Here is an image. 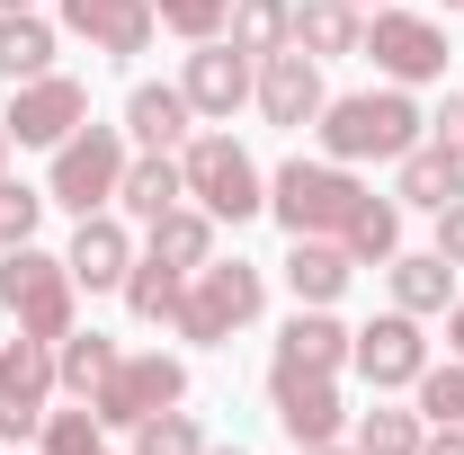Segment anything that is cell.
Wrapping results in <instances>:
<instances>
[{"mask_svg": "<svg viewBox=\"0 0 464 455\" xmlns=\"http://www.w3.org/2000/svg\"><path fill=\"white\" fill-rule=\"evenodd\" d=\"M313 134H322V161L366 170V161H402L411 143L429 134V116L411 108V90H357V99H331L313 116Z\"/></svg>", "mask_w": 464, "mask_h": 455, "instance_id": "cell-1", "label": "cell"}, {"mask_svg": "<svg viewBox=\"0 0 464 455\" xmlns=\"http://www.w3.org/2000/svg\"><path fill=\"white\" fill-rule=\"evenodd\" d=\"M259 304H268V277L250 268V259H206L197 277H188V295H179L170 331L188 348H224L232 331H250L259 322Z\"/></svg>", "mask_w": 464, "mask_h": 455, "instance_id": "cell-2", "label": "cell"}, {"mask_svg": "<svg viewBox=\"0 0 464 455\" xmlns=\"http://www.w3.org/2000/svg\"><path fill=\"white\" fill-rule=\"evenodd\" d=\"M0 304H9L18 331L63 340V331L81 322V277H72V259L36 250V241H18V250H0Z\"/></svg>", "mask_w": 464, "mask_h": 455, "instance_id": "cell-3", "label": "cell"}, {"mask_svg": "<svg viewBox=\"0 0 464 455\" xmlns=\"http://www.w3.org/2000/svg\"><path fill=\"white\" fill-rule=\"evenodd\" d=\"M179 170H188V206H206L215 224L268 215V179H259V161H250L232 134H188V143H179Z\"/></svg>", "mask_w": 464, "mask_h": 455, "instance_id": "cell-4", "label": "cell"}, {"mask_svg": "<svg viewBox=\"0 0 464 455\" xmlns=\"http://www.w3.org/2000/svg\"><path fill=\"white\" fill-rule=\"evenodd\" d=\"M125 161H134L125 125H81V134H63V143H54L45 197H54V206H72V215H108L116 188H125Z\"/></svg>", "mask_w": 464, "mask_h": 455, "instance_id": "cell-5", "label": "cell"}, {"mask_svg": "<svg viewBox=\"0 0 464 455\" xmlns=\"http://www.w3.org/2000/svg\"><path fill=\"white\" fill-rule=\"evenodd\" d=\"M357 197H366V179L348 170V161H304V152H295L286 170L268 179V215L286 232H331V241H340V224L357 215Z\"/></svg>", "mask_w": 464, "mask_h": 455, "instance_id": "cell-6", "label": "cell"}, {"mask_svg": "<svg viewBox=\"0 0 464 455\" xmlns=\"http://www.w3.org/2000/svg\"><path fill=\"white\" fill-rule=\"evenodd\" d=\"M179 402H188V366L161 357V348H125L116 375L90 393V411H99L108 429H143L152 411H179Z\"/></svg>", "mask_w": 464, "mask_h": 455, "instance_id": "cell-7", "label": "cell"}, {"mask_svg": "<svg viewBox=\"0 0 464 455\" xmlns=\"http://www.w3.org/2000/svg\"><path fill=\"white\" fill-rule=\"evenodd\" d=\"M54 340H36V331H18V340L0 348V447H9V438H18V447H27V438H36V429H45V411H54Z\"/></svg>", "mask_w": 464, "mask_h": 455, "instance_id": "cell-8", "label": "cell"}, {"mask_svg": "<svg viewBox=\"0 0 464 455\" xmlns=\"http://www.w3.org/2000/svg\"><path fill=\"white\" fill-rule=\"evenodd\" d=\"M357 54H375V72L393 90H420V81H447V27L420 18V9H375V27H366Z\"/></svg>", "mask_w": 464, "mask_h": 455, "instance_id": "cell-9", "label": "cell"}, {"mask_svg": "<svg viewBox=\"0 0 464 455\" xmlns=\"http://www.w3.org/2000/svg\"><path fill=\"white\" fill-rule=\"evenodd\" d=\"M0 125H9V143H45V152H54L63 134H81V125H90V81H72V72L18 81Z\"/></svg>", "mask_w": 464, "mask_h": 455, "instance_id": "cell-10", "label": "cell"}, {"mask_svg": "<svg viewBox=\"0 0 464 455\" xmlns=\"http://www.w3.org/2000/svg\"><path fill=\"white\" fill-rule=\"evenodd\" d=\"M348 366L375 384V393H402V384H420L429 375V340H420V313H375L357 340H348Z\"/></svg>", "mask_w": 464, "mask_h": 455, "instance_id": "cell-11", "label": "cell"}, {"mask_svg": "<svg viewBox=\"0 0 464 455\" xmlns=\"http://www.w3.org/2000/svg\"><path fill=\"white\" fill-rule=\"evenodd\" d=\"M179 90H188V108L206 125H232V108H250V90H259V63L241 54L232 36H206L188 54V72H179Z\"/></svg>", "mask_w": 464, "mask_h": 455, "instance_id": "cell-12", "label": "cell"}, {"mask_svg": "<svg viewBox=\"0 0 464 455\" xmlns=\"http://www.w3.org/2000/svg\"><path fill=\"white\" fill-rule=\"evenodd\" d=\"M268 402H277V429L295 438V455H304V447H331V438L348 429L340 375H286V366H268Z\"/></svg>", "mask_w": 464, "mask_h": 455, "instance_id": "cell-13", "label": "cell"}, {"mask_svg": "<svg viewBox=\"0 0 464 455\" xmlns=\"http://www.w3.org/2000/svg\"><path fill=\"white\" fill-rule=\"evenodd\" d=\"M259 116L268 125H313V116L331 108V90H322V63L304 54V45H277V54H259Z\"/></svg>", "mask_w": 464, "mask_h": 455, "instance_id": "cell-14", "label": "cell"}, {"mask_svg": "<svg viewBox=\"0 0 464 455\" xmlns=\"http://www.w3.org/2000/svg\"><path fill=\"white\" fill-rule=\"evenodd\" d=\"M54 27L72 36H90L99 54H143L152 36H161V18H152V0H63Z\"/></svg>", "mask_w": 464, "mask_h": 455, "instance_id": "cell-15", "label": "cell"}, {"mask_svg": "<svg viewBox=\"0 0 464 455\" xmlns=\"http://www.w3.org/2000/svg\"><path fill=\"white\" fill-rule=\"evenodd\" d=\"M348 340H357V331L331 322V304H295V322L277 331V357H268V366H286V375H340Z\"/></svg>", "mask_w": 464, "mask_h": 455, "instance_id": "cell-16", "label": "cell"}, {"mask_svg": "<svg viewBox=\"0 0 464 455\" xmlns=\"http://www.w3.org/2000/svg\"><path fill=\"white\" fill-rule=\"evenodd\" d=\"M188 134H197V108H188L179 81H143V90L125 99V143H134V152H179Z\"/></svg>", "mask_w": 464, "mask_h": 455, "instance_id": "cell-17", "label": "cell"}, {"mask_svg": "<svg viewBox=\"0 0 464 455\" xmlns=\"http://www.w3.org/2000/svg\"><path fill=\"white\" fill-rule=\"evenodd\" d=\"M464 197V161L447 152V143H411L402 161H393V206H420V215H438V206H456Z\"/></svg>", "mask_w": 464, "mask_h": 455, "instance_id": "cell-18", "label": "cell"}, {"mask_svg": "<svg viewBox=\"0 0 464 455\" xmlns=\"http://www.w3.org/2000/svg\"><path fill=\"white\" fill-rule=\"evenodd\" d=\"M348 277H357V259H348L331 232H295V250H286V295L295 304H340Z\"/></svg>", "mask_w": 464, "mask_h": 455, "instance_id": "cell-19", "label": "cell"}, {"mask_svg": "<svg viewBox=\"0 0 464 455\" xmlns=\"http://www.w3.org/2000/svg\"><path fill=\"white\" fill-rule=\"evenodd\" d=\"M63 259H72V277L90 286V295H99V286H125V268H134V232L116 224V215H81Z\"/></svg>", "mask_w": 464, "mask_h": 455, "instance_id": "cell-20", "label": "cell"}, {"mask_svg": "<svg viewBox=\"0 0 464 455\" xmlns=\"http://www.w3.org/2000/svg\"><path fill=\"white\" fill-rule=\"evenodd\" d=\"M116 206H125L134 224H161L170 206H188V170H179V152H134V161H125V188H116Z\"/></svg>", "mask_w": 464, "mask_h": 455, "instance_id": "cell-21", "label": "cell"}, {"mask_svg": "<svg viewBox=\"0 0 464 455\" xmlns=\"http://www.w3.org/2000/svg\"><path fill=\"white\" fill-rule=\"evenodd\" d=\"M54 45H63L54 18H36V9H0V81H9V90H18V81H45V72H54Z\"/></svg>", "mask_w": 464, "mask_h": 455, "instance_id": "cell-22", "label": "cell"}, {"mask_svg": "<svg viewBox=\"0 0 464 455\" xmlns=\"http://www.w3.org/2000/svg\"><path fill=\"white\" fill-rule=\"evenodd\" d=\"M116 357H125V348H116L108 331H81V322H72V331L54 340V384H63L72 402H90V393L116 375Z\"/></svg>", "mask_w": 464, "mask_h": 455, "instance_id": "cell-23", "label": "cell"}, {"mask_svg": "<svg viewBox=\"0 0 464 455\" xmlns=\"http://www.w3.org/2000/svg\"><path fill=\"white\" fill-rule=\"evenodd\" d=\"M295 45H304L313 63L357 54V45H366V18H357V0H295Z\"/></svg>", "mask_w": 464, "mask_h": 455, "instance_id": "cell-24", "label": "cell"}, {"mask_svg": "<svg viewBox=\"0 0 464 455\" xmlns=\"http://www.w3.org/2000/svg\"><path fill=\"white\" fill-rule=\"evenodd\" d=\"M384 268H393V304H402V313H420V322L456 304V268H447L438 250H393Z\"/></svg>", "mask_w": 464, "mask_h": 455, "instance_id": "cell-25", "label": "cell"}, {"mask_svg": "<svg viewBox=\"0 0 464 455\" xmlns=\"http://www.w3.org/2000/svg\"><path fill=\"white\" fill-rule=\"evenodd\" d=\"M143 250H152V259H170V268H188V277H197V268L215 259V215H206V206H170L161 224H143Z\"/></svg>", "mask_w": 464, "mask_h": 455, "instance_id": "cell-26", "label": "cell"}, {"mask_svg": "<svg viewBox=\"0 0 464 455\" xmlns=\"http://www.w3.org/2000/svg\"><path fill=\"white\" fill-rule=\"evenodd\" d=\"M340 250H348V259H357V268H384V259L402 250V206L366 188V197H357V215H348V224H340Z\"/></svg>", "mask_w": 464, "mask_h": 455, "instance_id": "cell-27", "label": "cell"}, {"mask_svg": "<svg viewBox=\"0 0 464 455\" xmlns=\"http://www.w3.org/2000/svg\"><path fill=\"white\" fill-rule=\"evenodd\" d=\"M224 36H232V45H241L250 63H259V54H277V45H295V0H232Z\"/></svg>", "mask_w": 464, "mask_h": 455, "instance_id": "cell-28", "label": "cell"}, {"mask_svg": "<svg viewBox=\"0 0 464 455\" xmlns=\"http://www.w3.org/2000/svg\"><path fill=\"white\" fill-rule=\"evenodd\" d=\"M179 295H188V268L152 259V250L125 268V313H134V322H170V313H179Z\"/></svg>", "mask_w": 464, "mask_h": 455, "instance_id": "cell-29", "label": "cell"}, {"mask_svg": "<svg viewBox=\"0 0 464 455\" xmlns=\"http://www.w3.org/2000/svg\"><path fill=\"white\" fill-rule=\"evenodd\" d=\"M420 438H429V420L420 411H393V402H375L357 420V455H420Z\"/></svg>", "mask_w": 464, "mask_h": 455, "instance_id": "cell-30", "label": "cell"}, {"mask_svg": "<svg viewBox=\"0 0 464 455\" xmlns=\"http://www.w3.org/2000/svg\"><path fill=\"white\" fill-rule=\"evenodd\" d=\"M36 447H45V455H108V420H99L90 402H81V411H45Z\"/></svg>", "mask_w": 464, "mask_h": 455, "instance_id": "cell-31", "label": "cell"}, {"mask_svg": "<svg viewBox=\"0 0 464 455\" xmlns=\"http://www.w3.org/2000/svg\"><path fill=\"white\" fill-rule=\"evenodd\" d=\"M134 455H206V429H197V411H152L143 429H125Z\"/></svg>", "mask_w": 464, "mask_h": 455, "instance_id": "cell-32", "label": "cell"}, {"mask_svg": "<svg viewBox=\"0 0 464 455\" xmlns=\"http://www.w3.org/2000/svg\"><path fill=\"white\" fill-rule=\"evenodd\" d=\"M45 188H27V179L0 170V250H18V241H36V224H45Z\"/></svg>", "mask_w": 464, "mask_h": 455, "instance_id": "cell-33", "label": "cell"}, {"mask_svg": "<svg viewBox=\"0 0 464 455\" xmlns=\"http://www.w3.org/2000/svg\"><path fill=\"white\" fill-rule=\"evenodd\" d=\"M152 18H161L170 36H188V45H206V36H224L232 0H152Z\"/></svg>", "mask_w": 464, "mask_h": 455, "instance_id": "cell-34", "label": "cell"}, {"mask_svg": "<svg viewBox=\"0 0 464 455\" xmlns=\"http://www.w3.org/2000/svg\"><path fill=\"white\" fill-rule=\"evenodd\" d=\"M420 420H456L464 429V357H447V366L420 375Z\"/></svg>", "mask_w": 464, "mask_h": 455, "instance_id": "cell-35", "label": "cell"}, {"mask_svg": "<svg viewBox=\"0 0 464 455\" xmlns=\"http://www.w3.org/2000/svg\"><path fill=\"white\" fill-rule=\"evenodd\" d=\"M429 250H438L447 268H464V197H456V206H438V241H429Z\"/></svg>", "mask_w": 464, "mask_h": 455, "instance_id": "cell-36", "label": "cell"}, {"mask_svg": "<svg viewBox=\"0 0 464 455\" xmlns=\"http://www.w3.org/2000/svg\"><path fill=\"white\" fill-rule=\"evenodd\" d=\"M429 143H447V152L464 161V90H447V108L429 116Z\"/></svg>", "mask_w": 464, "mask_h": 455, "instance_id": "cell-37", "label": "cell"}, {"mask_svg": "<svg viewBox=\"0 0 464 455\" xmlns=\"http://www.w3.org/2000/svg\"><path fill=\"white\" fill-rule=\"evenodd\" d=\"M420 455H464V429H456V420H429V438H420Z\"/></svg>", "mask_w": 464, "mask_h": 455, "instance_id": "cell-38", "label": "cell"}, {"mask_svg": "<svg viewBox=\"0 0 464 455\" xmlns=\"http://www.w3.org/2000/svg\"><path fill=\"white\" fill-rule=\"evenodd\" d=\"M447 348L464 357V304H447Z\"/></svg>", "mask_w": 464, "mask_h": 455, "instance_id": "cell-39", "label": "cell"}, {"mask_svg": "<svg viewBox=\"0 0 464 455\" xmlns=\"http://www.w3.org/2000/svg\"><path fill=\"white\" fill-rule=\"evenodd\" d=\"M304 455H348V447H340V438H331V447H304Z\"/></svg>", "mask_w": 464, "mask_h": 455, "instance_id": "cell-40", "label": "cell"}, {"mask_svg": "<svg viewBox=\"0 0 464 455\" xmlns=\"http://www.w3.org/2000/svg\"><path fill=\"white\" fill-rule=\"evenodd\" d=\"M0 161H9V125H0Z\"/></svg>", "mask_w": 464, "mask_h": 455, "instance_id": "cell-41", "label": "cell"}, {"mask_svg": "<svg viewBox=\"0 0 464 455\" xmlns=\"http://www.w3.org/2000/svg\"><path fill=\"white\" fill-rule=\"evenodd\" d=\"M206 455H241V447H206Z\"/></svg>", "mask_w": 464, "mask_h": 455, "instance_id": "cell-42", "label": "cell"}, {"mask_svg": "<svg viewBox=\"0 0 464 455\" xmlns=\"http://www.w3.org/2000/svg\"><path fill=\"white\" fill-rule=\"evenodd\" d=\"M0 9H27V0H0Z\"/></svg>", "mask_w": 464, "mask_h": 455, "instance_id": "cell-43", "label": "cell"}, {"mask_svg": "<svg viewBox=\"0 0 464 455\" xmlns=\"http://www.w3.org/2000/svg\"><path fill=\"white\" fill-rule=\"evenodd\" d=\"M438 9H464V0H438Z\"/></svg>", "mask_w": 464, "mask_h": 455, "instance_id": "cell-44", "label": "cell"}, {"mask_svg": "<svg viewBox=\"0 0 464 455\" xmlns=\"http://www.w3.org/2000/svg\"><path fill=\"white\" fill-rule=\"evenodd\" d=\"M357 9H366V0H357Z\"/></svg>", "mask_w": 464, "mask_h": 455, "instance_id": "cell-45", "label": "cell"}]
</instances>
